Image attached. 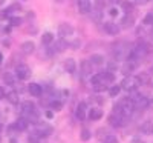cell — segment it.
<instances>
[{
    "mask_svg": "<svg viewBox=\"0 0 153 143\" xmlns=\"http://www.w3.org/2000/svg\"><path fill=\"white\" fill-rule=\"evenodd\" d=\"M74 34V26L71 23H60V26H58V35L61 38H65V37H69Z\"/></svg>",
    "mask_w": 153,
    "mask_h": 143,
    "instance_id": "obj_7",
    "label": "cell"
},
{
    "mask_svg": "<svg viewBox=\"0 0 153 143\" xmlns=\"http://www.w3.org/2000/svg\"><path fill=\"white\" fill-rule=\"evenodd\" d=\"M143 23H144V25H153V12H149V14L144 17Z\"/></svg>",
    "mask_w": 153,
    "mask_h": 143,
    "instance_id": "obj_32",
    "label": "cell"
},
{
    "mask_svg": "<svg viewBox=\"0 0 153 143\" xmlns=\"http://www.w3.org/2000/svg\"><path fill=\"white\" fill-rule=\"evenodd\" d=\"M68 46H69V43L65 40V38H61V40H58V42L55 43V48H54V51H55V53H61V51H65Z\"/></svg>",
    "mask_w": 153,
    "mask_h": 143,
    "instance_id": "obj_22",
    "label": "cell"
},
{
    "mask_svg": "<svg viewBox=\"0 0 153 143\" xmlns=\"http://www.w3.org/2000/svg\"><path fill=\"white\" fill-rule=\"evenodd\" d=\"M22 111L25 112V114H28L29 117L31 115H35L37 114V111H35V105H34V103L32 102H29V100H26V102H23L22 103Z\"/></svg>",
    "mask_w": 153,
    "mask_h": 143,
    "instance_id": "obj_10",
    "label": "cell"
},
{
    "mask_svg": "<svg viewBox=\"0 0 153 143\" xmlns=\"http://www.w3.org/2000/svg\"><path fill=\"white\" fill-rule=\"evenodd\" d=\"M80 45H81V42H80V40H74L72 43H69V46H72L74 49H78V46H80Z\"/></svg>",
    "mask_w": 153,
    "mask_h": 143,
    "instance_id": "obj_37",
    "label": "cell"
},
{
    "mask_svg": "<svg viewBox=\"0 0 153 143\" xmlns=\"http://www.w3.org/2000/svg\"><path fill=\"white\" fill-rule=\"evenodd\" d=\"M94 89L97 93H101V91H106L107 86H106V83H98V85H94Z\"/></svg>",
    "mask_w": 153,
    "mask_h": 143,
    "instance_id": "obj_35",
    "label": "cell"
},
{
    "mask_svg": "<svg viewBox=\"0 0 153 143\" xmlns=\"http://www.w3.org/2000/svg\"><path fill=\"white\" fill-rule=\"evenodd\" d=\"M75 117L80 122L84 120V117H86V102H80L78 103V106H76V109H75Z\"/></svg>",
    "mask_w": 153,
    "mask_h": 143,
    "instance_id": "obj_14",
    "label": "cell"
},
{
    "mask_svg": "<svg viewBox=\"0 0 153 143\" xmlns=\"http://www.w3.org/2000/svg\"><path fill=\"white\" fill-rule=\"evenodd\" d=\"M133 17L132 16H129V14H126L123 19H121V26L123 28H132L133 26Z\"/></svg>",
    "mask_w": 153,
    "mask_h": 143,
    "instance_id": "obj_21",
    "label": "cell"
},
{
    "mask_svg": "<svg viewBox=\"0 0 153 143\" xmlns=\"http://www.w3.org/2000/svg\"><path fill=\"white\" fill-rule=\"evenodd\" d=\"M3 80H5V82H6L8 85H11V86H12V85H14V79H12V75H11L9 72H6V74H3Z\"/></svg>",
    "mask_w": 153,
    "mask_h": 143,
    "instance_id": "obj_34",
    "label": "cell"
},
{
    "mask_svg": "<svg viewBox=\"0 0 153 143\" xmlns=\"http://www.w3.org/2000/svg\"><path fill=\"white\" fill-rule=\"evenodd\" d=\"M3 97H5V91H3V88H2V86H0V100H2Z\"/></svg>",
    "mask_w": 153,
    "mask_h": 143,
    "instance_id": "obj_42",
    "label": "cell"
},
{
    "mask_svg": "<svg viewBox=\"0 0 153 143\" xmlns=\"http://www.w3.org/2000/svg\"><path fill=\"white\" fill-rule=\"evenodd\" d=\"M29 74H31V69H29L28 65H25V63L17 65V68H16V77H17L19 80H26L28 77H29Z\"/></svg>",
    "mask_w": 153,
    "mask_h": 143,
    "instance_id": "obj_4",
    "label": "cell"
},
{
    "mask_svg": "<svg viewBox=\"0 0 153 143\" xmlns=\"http://www.w3.org/2000/svg\"><path fill=\"white\" fill-rule=\"evenodd\" d=\"M20 23H22L20 17H9V25H11V26H19Z\"/></svg>",
    "mask_w": 153,
    "mask_h": 143,
    "instance_id": "obj_31",
    "label": "cell"
},
{
    "mask_svg": "<svg viewBox=\"0 0 153 143\" xmlns=\"http://www.w3.org/2000/svg\"><path fill=\"white\" fill-rule=\"evenodd\" d=\"M80 138L83 141H89L92 138V132H91V129H87V128H83L81 129V132H80Z\"/></svg>",
    "mask_w": 153,
    "mask_h": 143,
    "instance_id": "obj_25",
    "label": "cell"
},
{
    "mask_svg": "<svg viewBox=\"0 0 153 143\" xmlns=\"http://www.w3.org/2000/svg\"><path fill=\"white\" fill-rule=\"evenodd\" d=\"M80 66H81V72H83L84 75L92 74V66H94V65L91 63V60H83Z\"/></svg>",
    "mask_w": 153,
    "mask_h": 143,
    "instance_id": "obj_18",
    "label": "cell"
},
{
    "mask_svg": "<svg viewBox=\"0 0 153 143\" xmlns=\"http://www.w3.org/2000/svg\"><path fill=\"white\" fill-rule=\"evenodd\" d=\"M104 31L107 32V34H110V35H118L120 34V26L117 23H113V22H104Z\"/></svg>",
    "mask_w": 153,
    "mask_h": 143,
    "instance_id": "obj_8",
    "label": "cell"
},
{
    "mask_svg": "<svg viewBox=\"0 0 153 143\" xmlns=\"http://www.w3.org/2000/svg\"><path fill=\"white\" fill-rule=\"evenodd\" d=\"M49 108H51V111H61L63 103L60 100H52V102H49Z\"/></svg>",
    "mask_w": 153,
    "mask_h": 143,
    "instance_id": "obj_27",
    "label": "cell"
},
{
    "mask_svg": "<svg viewBox=\"0 0 153 143\" xmlns=\"http://www.w3.org/2000/svg\"><path fill=\"white\" fill-rule=\"evenodd\" d=\"M29 126V120L28 119H25V117H20V119H17V122L14 123V128H16V131H26Z\"/></svg>",
    "mask_w": 153,
    "mask_h": 143,
    "instance_id": "obj_12",
    "label": "cell"
},
{
    "mask_svg": "<svg viewBox=\"0 0 153 143\" xmlns=\"http://www.w3.org/2000/svg\"><path fill=\"white\" fill-rule=\"evenodd\" d=\"M63 68H65V71L66 72H69V74H74L75 72V69H76V63H75V60L74 59H66L65 60V63H63Z\"/></svg>",
    "mask_w": 153,
    "mask_h": 143,
    "instance_id": "obj_15",
    "label": "cell"
},
{
    "mask_svg": "<svg viewBox=\"0 0 153 143\" xmlns=\"http://www.w3.org/2000/svg\"><path fill=\"white\" fill-rule=\"evenodd\" d=\"M109 14H110L112 17H117V16H118V9H117V8H110Z\"/></svg>",
    "mask_w": 153,
    "mask_h": 143,
    "instance_id": "obj_38",
    "label": "cell"
},
{
    "mask_svg": "<svg viewBox=\"0 0 153 143\" xmlns=\"http://www.w3.org/2000/svg\"><path fill=\"white\" fill-rule=\"evenodd\" d=\"M136 80H138L139 83H141V85H146V83L149 82V75H147V74H144V72H141V74H138Z\"/></svg>",
    "mask_w": 153,
    "mask_h": 143,
    "instance_id": "obj_30",
    "label": "cell"
},
{
    "mask_svg": "<svg viewBox=\"0 0 153 143\" xmlns=\"http://www.w3.org/2000/svg\"><path fill=\"white\" fill-rule=\"evenodd\" d=\"M120 105H121V109H123V115L127 117V115H130L133 111H135V102L133 99L130 97H124L120 100Z\"/></svg>",
    "mask_w": 153,
    "mask_h": 143,
    "instance_id": "obj_1",
    "label": "cell"
},
{
    "mask_svg": "<svg viewBox=\"0 0 153 143\" xmlns=\"http://www.w3.org/2000/svg\"><path fill=\"white\" fill-rule=\"evenodd\" d=\"M20 51L25 54V56H31L34 51H35V43L31 42V40H26V42H23L22 46H20Z\"/></svg>",
    "mask_w": 153,
    "mask_h": 143,
    "instance_id": "obj_9",
    "label": "cell"
},
{
    "mask_svg": "<svg viewBox=\"0 0 153 143\" xmlns=\"http://www.w3.org/2000/svg\"><path fill=\"white\" fill-rule=\"evenodd\" d=\"M35 17V14H34V12H28V19L31 20V19H34Z\"/></svg>",
    "mask_w": 153,
    "mask_h": 143,
    "instance_id": "obj_43",
    "label": "cell"
},
{
    "mask_svg": "<svg viewBox=\"0 0 153 143\" xmlns=\"http://www.w3.org/2000/svg\"><path fill=\"white\" fill-rule=\"evenodd\" d=\"M130 143H146V141H144V140H141V138H133Z\"/></svg>",
    "mask_w": 153,
    "mask_h": 143,
    "instance_id": "obj_41",
    "label": "cell"
},
{
    "mask_svg": "<svg viewBox=\"0 0 153 143\" xmlns=\"http://www.w3.org/2000/svg\"><path fill=\"white\" fill-rule=\"evenodd\" d=\"M3 128H5V126H3L2 123H0V134H2V131H3Z\"/></svg>",
    "mask_w": 153,
    "mask_h": 143,
    "instance_id": "obj_46",
    "label": "cell"
},
{
    "mask_svg": "<svg viewBox=\"0 0 153 143\" xmlns=\"http://www.w3.org/2000/svg\"><path fill=\"white\" fill-rule=\"evenodd\" d=\"M57 3H63V2H66V0H55Z\"/></svg>",
    "mask_w": 153,
    "mask_h": 143,
    "instance_id": "obj_47",
    "label": "cell"
},
{
    "mask_svg": "<svg viewBox=\"0 0 153 143\" xmlns=\"http://www.w3.org/2000/svg\"><path fill=\"white\" fill-rule=\"evenodd\" d=\"M106 143H120L117 135H106Z\"/></svg>",
    "mask_w": 153,
    "mask_h": 143,
    "instance_id": "obj_36",
    "label": "cell"
},
{
    "mask_svg": "<svg viewBox=\"0 0 153 143\" xmlns=\"http://www.w3.org/2000/svg\"><path fill=\"white\" fill-rule=\"evenodd\" d=\"M103 77H104V80H106L107 83L115 82V74H113L112 71H104V72H103Z\"/></svg>",
    "mask_w": 153,
    "mask_h": 143,
    "instance_id": "obj_28",
    "label": "cell"
},
{
    "mask_svg": "<svg viewBox=\"0 0 153 143\" xmlns=\"http://www.w3.org/2000/svg\"><path fill=\"white\" fill-rule=\"evenodd\" d=\"M54 42V34L52 32H43L42 35V43L43 45H51Z\"/></svg>",
    "mask_w": 153,
    "mask_h": 143,
    "instance_id": "obj_24",
    "label": "cell"
},
{
    "mask_svg": "<svg viewBox=\"0 0 153 143\" xmlns=\"http://www.w3.org/2000/svg\"><path fill=\"white\" fill-rule=\"evenodd\" d=\"M46 117H48V119H52V117H54V112H52V111H46Z\"/></svg>",
    "mask_w": 153,
    "mask_h": 143,
    "instance_id": "obj_40",
    "label": "cell"
},
{
    "mask_svg": "<svg viewBox=\"0 0 153 143\" xmlns=\"http://www.w3.org/2000/svg\"><path fill=\"white\" fill-rule=\"evenodd\" d=\"M146 2H149V0H146Z\"/></svg>",
    "mask_w": 153,
    "mask_h": 143,
    "instance_id": "obj_51",
    "label": "cell"
},
{
    "mask_svg": "<svg viewBox=\"0 0 153 143\" xmlns=\"http://www.w3.org/2000/svg\"><path fill=\"white\" fill-rule=\"evenodd\" d=\"M2 60H3V56H2V54H0V63H2Z\"/></svg>",
    "mask_w": 153,
    "mask_h": 143,
    "instance_id": "obj_49",
    "label": "cell"
},
{
    "mask_svg": "<svg viewBox=\"0 0 153 143\" xmlns=\"http://www.w3.org/2000/svg\"><path fill=\"white\" fill-rule=\"evenodd\" d=\"M123 11L126 12V14H130V12L133 11V3H130V2H123Z\"/></svg>",
    "mask_w": 153,
    "mask_h": 143,
    "instance_id": "obj_29",
    "label": "cell"
},
{
    "mask_svg": "<svg viewBox=\"0 0 153 143\" xmlns=\"http://www.w3.org/2000/svg\"><path fill=\"white\" fill-rule=\"evenodd\" d=\"M126 119L127 117H124V115H120V114H115V112H112L110 115H109V125L112 126V128H121V126H124L126 125Z\"/></svg>",
    "mask_w": 153,
    "mask_h": 143,
    "instance_id": "obj_3",
    "label": "cell"
},
{
    "mask_svg": "<svg viewBox=\"0 0 153 143\" xmlns=\"http://www.w3.org/2000/svg\"><path fill=\"white\" fill-rule=\"evenodd\" d=\"M121 91H123V89H121V85H112V86L109 88V96H110V97H118Z\"/></svg>",
    "mask_w": 153,
    "mask_h": 143,
    "instance_id": "obj_23",
    "label": "cell"
},
{
    "mask_svg": "<svg viewBox=\"0 0 153 143\" xmlns=\"http://www.w3.org/2000/svg\"><path fill=\"white\" fill-rule=\"evenodd\" d=\"M141 132L146 134V135H152V134H153V122L146 120V122L141 125Z\"/></svg>",
    "mask_w": 153,
    "mask_h": 143,
    "instance_id": "obj_17",
    "label": "cell"
},
{
    "mask_svg": "<svg viewBox=\"0 0 153 143\" xmlns=\"http://www.w3.org/2000/svg\"><path fill=\"white\" fill-rule=\"evenodd\" d=\"M3 45H5V46H9L11 42H9V40H3Z\"/></svg>",
    "mask_w": 153,
    "mask_h": 143,
    "instance_id": "obj_44",
    "label": "cell"
},
{
    "mask_svg": "<svg viewBox=\"0 0 153 143\" xmlns=\"http://www.w3.org/2000/svg\"><path fill=\"white\" fill-rule=\"evenodd\" d=\"M6 99H8L9 103H12V105H19V102H20V97H19L17 91H9V93L6 94Z\"/></svg>",
    "mask_w": 153,
    "mask_h": 143,
    "instance_id": "obj_19",
    "label": "cell"
},
{
    "mask_svg": "<svg viewBox=\"0 0 153 143\" xmlns=\"http://www.w3.org/2000/svg\"><path fill=\"white\" fill-rule=\"evenodd\" d=\"M51 134H52V126H49L46 123L37 125V129H35V132H34V135H37V137H48Z\"/></svg>",
    "mask_w": 153,
    "mask_h": 143,
    "instance_id": "obj_5",
    "label": "cell"
},
{
    "mask_svg": "<svg viewBox=\"0 0 153 143\" xmlns=\"http://www.w3.org/2000/svg\"><path fill=\"white\" fill-rule=\"evenodd\" d=\"M150 72H152V74H153V66H152V69H150Z\"/></svg>",
    "mask_w": 153,
    "mask_h": 143,
    "instance_id": "obj_50",
    "label": "cell"
},
{
    "mask_svg": "<svg viewBox=\"0 0 153 143\" xmlns=\"http://www.w3.org/2000/svg\"><path fill=\"white\" fill-rule=\"evenodd\" d=\"M6 11L9 12V14H11V12H14V11H22V5L20 3H14V5H11Z\"/></svg>",
    "mask_w": 153,
    "mask_h": 143,
    "instance_id": "obj_33",
    "label": "cell"
},
{
    "mask_svg": "<svg viewBox=\"0 0 153 143\" xmlns=\"http://www.w3.org/2000/svg\"><path fill=\"white\" fill-rule=\"evenodd\" d=\"M139 85V82L136 80V77H132V75H127L123 79L121 82V89L127 91V93H132V91L136 89V86Z\"/></svg>",
    "mask_w": 153,
    "mask_h": 143,
    "instance_id": "obj_2",
    "label": "cell"
},
{
    "mask_svg": "<svg viewBox=\"0 0 153 143\" xmlns=\"http://www.w3.org/2000/svg\"><path fill=\"white\" fill-rule=\"evenodd\" d=\"M92 9L91 0H78V12L80 14H87Z\"/></svg>",
    "mask_w": 153,
    "mask_h": 143,
    "instance_id": "obj_11",
    "label": "cell"
},
{
    "mask_svg": "<svg viewBox=\"0 0 153 143\" xmlns=\"http://www.w3.org/2000/svg\"><path fill=\"white\" fill-rule=\"evenodd\" d=\"M9 143H19L16 138H9Z\"/></svg>",
    "mask_w": 153,
    "mask_h": 143,
    "instance_id": "obj_45",
    "label": "cell"
},
{
    "mask_svg": "<svg viewBox=\"0 0 153 143\" xmlns=\"http://www.w3.org/2000/svg\"><path fill=\"white\" fill-rule=\"evenodd\" d=\"M5 2H6V0H0V5H3Z\"/></svg>",
    "mask_w": 153,
    "mask_h": 143,
    "instance_id": "obj_48",
    "label": "cell"
},
{
    "mask_svg": "<svg viewBox=\"0 0 153 143\" xmlns=\"http://www.w3.org/2000/svg\"><path fill=\"white\" fill-rule=\"evenodd\" d=\"M101 117H103V111H101L100 108H92L91 111H89V119L91 120H100Z\"/></svg>",
    "mask_w": 153,
    "mask_h": 143,
    "instance_id": "obj_20",
    "label": "cell"
},
{
    "mask_svg": "<svg viewBox=\"0 0 153 143\" xmlns=\"http://www.w3.org/2000/svg\"><path fill=\"white\" fill-rule=\"evenodd\" d=\"M133 102H135V109H149L150 106V99L144 96H136Z\"/></svg>",
    "mask_w": 153,
    "mask_h": 143,
    "instance_id": "obj_6",
    "label": "cell"
},
{
    "mask_svg": "<svg viewBox=\"0 0 153 143\" xmlns=\"http://www.w3.org/2000/svg\"><path fill=\"white\" fill-rule=\"evenodd\" d=\"M28 91H29V94L32 97H40L43 94V88H42V85H38V83H31L28 86Z\"/></svg>",
    "mask_w": 153,
    "mask_h": 143,
    "instance_id": "obj_13",
    "label": "cell"
},
{
    "mask_svg": "<svg viewBox=\"0 0 153 143\" xmlns=\"http://www.w3.org/2000/svg\"><path fill=\"white\" fill-rule=\"evenodd\" d=\"M135 68H136V63H133V62H126L124 65H123V68H121V72L127 77V75H132V72L135 71Z\"/></svg>",
    "mask_w": 153,
    "mask_h": 143,
    "instance_id": "obj_16",
    "label": "cell"
},
{
    "mask_svg": "<svg viewBox=\"0 0 153 143\" xmlns=\"http://www.w3.org/2000/svg\"><path fill=\"white\" fill-rule=\"evenodd\" d=\"M91 63H92V65H97V66H100V65H103V63H104V57L101 56V54H92V57H91Z\"/></svg>",
    "mask_w": 153,
    "mask_h": 143,
    "instance_id": "obj_26",
    "label": "cell"
},
{
    "mask_svg": "<svg viewBox=\"0 0 153 143\" xmlns=\"http://www.w3.org/2000/svg\"><path fill=\"white\" fill-rule=\"evenodd\" d=\"M28 141H29V143H40V141H38V137H37V135H31Z\"/></svg>",
    "mask_w": 153,
    "mask_h": 143,
    "instance_id": "obj_39",
    "label": "cell"
}]
</instances>
